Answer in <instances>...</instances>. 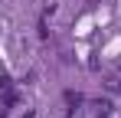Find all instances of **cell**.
<instances>
[{"label":"cell","instance_id":"obj_1","mask_svg":"<svg viewBox=\"0 0 121 118\" xmlns=\"http://www.w3.org/2000/svg\"><path fill=\"white\" fill-rule=\"evenodd\" d=\"M65 112H69V115H75V112H79V105L82 102H85V95H82V92H72V89H65Z\"/></svg>","mask_w":121,"mask_h":118},{"label":"cell","instance_id":"obj_2","mask_svg":"<svg viewBox=\"0 0 121 118\" xmlns=\"http://www.w3.org/2000/svg\"><path fill=\"white\" fill-rule=\"evenodd\" d=\"M95 108H98V115H108L115 105H111V98H95Z\"/></svg>","mask_w":121,"mask_h":118},{"label":"cell","instance_id":"obj_3","mask_svg":"<svg viewBox=\"0 0 121 118\" xmlns=\"http://www.w3.org/2000/svg\"><path fill=\"white\" fill-rule=\"evenodd\" d=\"M105 85H108L111 92H121V79H105Z\"/></svg>","mask_w":121,"mask_h":118},{"label":"cell","instance_id":"obj_4","mask_svg":"<svg viewBox=\"0 0 121 118\" xmlns=\"http://www.w3.org/2000/svg\"><path fill=\"white\" fill-rule=\"evenodd\" d=\"M3 105H17V92H7L3 95Z\"/></svg>","mask_w":121,"mask_h":118},{"label":"cell","instance_id":"obj_5","mask_svg":"<svg viewBox=\"0 0 121 118\" xmlns=\"http://www.w3.org/2000/svg\"><path fill=\"white\" fill-rule=\"evenodd\" d=\"M20 118H36V115H33V112H23V115H20Z\"/></svg>","mask_w":121,"mask_h":118},{"label":"cell","instance_id":"obj_6","mask_svg":"<svg viewBox=\"0 0 121 118\" xmlns=\"http://www.w3.org/2000/svg\"><path fill=\"white\" fill-rule=\"evenodd\" d=\"M0 118H7V112H3V108H0Z\"/></svg>","mask_w":121,"mask_h":118},{"label":"cell","instance_id":"obj_7","mask_svg":"<svg viewBox=\"0 0 121 118\" xmlns=\"http://www.w3.org/2000/svg\"><path fill=\"white\" fill-rule=\"evenodd\" d=\"M98 118H108V115H98Z\"/></svg>","mask_w":121,"mask_h":118}]
</instances>
